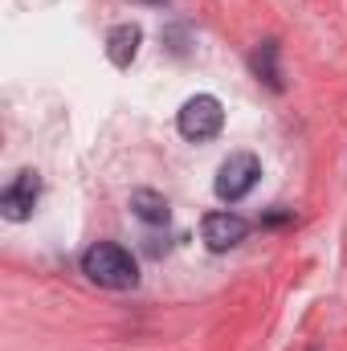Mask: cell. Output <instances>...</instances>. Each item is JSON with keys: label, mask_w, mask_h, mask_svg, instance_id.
Here are the masks:
<instances>
[{"label": "cell", "mask_w": 347, "mask_h": 351, "mask_svg": "<svg viewBox=\"0 0 347 351\" xmlns=\"http://www.w3.org/2000/svg\"><path fill=\"white\" fill-rule=\"evenodd\" d=\"M139 4H164V0H139Z\"/></svg>", "instance_id": "10"}, {"label": "cell", "mask_w": 347, "mask_h": 351, "mask_svg": "<svg viewBox=\"0 0 347 351\" xmlns=\"http://www.w3.org/2000/svg\"><path fill=\"white\" fill-rule=\"evenodd\" d=\"M37 196H41L37 172H29V168L16 172L12 184H4V192H0V213H4V221H29L33 208H37Z\"/></svg>", "instance_id": "4"}, {"label": "cell", "mask_w": 347, "mask_h": 351, "mask_svg": "<svg viewBox=\"0 0 347 351\" xmlns=\"http://www.w3.org/2000/svg\"><path fill=\"white\" fill-rule=\"evenodd\" d=\"M139 45H143V29H139L135 21L115 25V29H110V37H106V58H110L119 70H127V66L139 58Z\"/></svg>", "instance_id": "6"}, {"label": "cell", "mask_w": 347, "mask_h": 351, "mask_svg": "<svg viewBox=\"0 0 347 351\" xmlns=\"http://www.w3.org/2000/svg\"><path fill=\"white\" fill-rule=\"evenodd\" d=\"M82 274L102 290H135L139 286V265L135 258L115 245V241H98L82 254Z\"/></svg>", "instance_id": "1"}, {"label": "cell", "mask_w": 347, "mask_h": 351, "mask_svg": "<svg viewBox=\"0 0 347 351\" xmlns=\"http://www.w3.org/2000/svg\"><path fill=\"white\" fill-rule=\"evenodd\" d=\"M131 213H135L143 225H168V217H172L168 200H164L160 192H152V188H135V192H131Z\"/></svg>", "instance_id": "7"}, {"label": "cell", "mask_w": 347, "mask_h": 351, "mask_svg": "<svg viewBox=\"0 0 347 351\" xmlns=\"http://www.w3.org/2000/svg\"><path fill=\"white\" fill-rule=\"evenodd\" d=\"M246 233H250V221L237 217V213H208V217L200 221V237H204V245H208L213 254H225V250L241 245Z\"/></svg>", "instance_id": "5"}, {"label": "cell", "mask_w": 347, "mask_h": 351, "mask_svg": "<svg viewBox=\"0 0 347 351\" xmlns=\"http://www.w3.org/2000/svg\"><path fill=\"white\" fill-rule=\"evenodd\" d=\"M176 127H180V135L192 139V143H204V139L221 135V127H225V106H221V98H213V94L188 98V102L180 106Z\"/></svg>", "instance_id": "2"}, {"label": "cell", "mask_w": 347, "mask_h": 351, "mask_svg": "<svg viewBox=\"0 0 347 351\" xmlns=\"http://www.w3.org/2000/svg\"><path fill=\"white\" fill-rule=\"evenodd\" d=\"M290 217H294V213H290V208H286V213H270V217H265V225H286V221H290Z\"/></svg>", "instance_id": "9"}, {"label": "cell", "mask_w": 347, "mask_h": 351, "mask_svg": "<svg viewBox=\"0 0 347 351\" xmlns=\"http://www.w3.org/2000/svg\"><path fill=\"white\" fill-rule=\"evenodd\" d=\"M261 176V160L254 152H233L221 168H217V196L221 200H229V204H237V200H246L250 192H254V184H258Z\"/></svg>", "instance_id": "3"}, {"label": "cell", "mask_w": 347, "mask_h": 351, "mask_svg": "<svg viewBox=\"0 0 347 351\" xmlns=\"http://www.w3.org/2000/svg\"><path fill=\"white\" fill-rule=\"evenodd\" d=\"M250 66H254V74H258V82H265L270 90H282V70H278V41H261L258 49H254V58H250Z\"/></svg>", "instance_id": "8"}]
</instances>
